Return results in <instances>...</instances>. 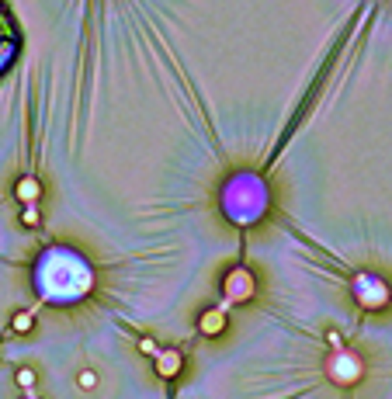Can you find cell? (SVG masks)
<instances>
[{"label":"cell","mask_w":392,"mask_h":399,"mask_svg":"<svg viewBox=\"0 0 392 399\" xmlns=\"http://www.w3.org/2000/svg\"><path fill=\"white\" fill-rule=\"evenodd\" d=\"M32 285L42 302L73 306L94 292V267L73 247H49L32 267Z\"/></svg>","instance_id":"1"},{"label":"cell","mask_w":392,"mask_h":399,"mask_svg":"<svg viewBox=\"0 0 392 399\" xmlns=\"http://www.w3.org/2000/svg\"><path fill=\"white\" fill-rule=\"evenodd\" d=\"M222 212L236 226H254L267 212V188L254 174H236L222 188Z\"/></svg>","instance_id":"2"},{"label":"cell","mask_w":392,"mask_h":399,"mask_svg":"<svg viewBox=\"0 0 392 399\" xmlns=\"http://www.w3.org/2000/svg\"><path fill=\"white\" fill-rule=\"evenodd\" d=\"M351 292H354L358 306L368 309V313H378V309H385L392 302V289L385 285V278H378L375 271H358L351 278Z\"/></svg>","instance_id":"3"},{"label":"cell","mask_w":392,"mask_h":399,"mask_svg":"<svg viewBox=\"0 0 392 399\" xmlns=\"http://www.w3.org/2000/svg\"><path fill=\"white\" fill-rule=\"evenodd\" d=\"M21 28L11 14V8L0 0V77H4L14 63H18V56H21Z\"/></svg>","instance_id":"4"},{"label":"cell","mask_w":392,"mask_h":399,"mask_svg":"<svg viewBox=\"0 0 392 399\" xmlns=\"http://www.w3.org/2000/svg\"><path fill=\"white\" fill-rule=\"evenodd\" d=\"M326 378L337 385H358L365 378V361L347 348H333V354H326Z\"/></svg>","instance_id":"5"},{"label":"cell","mask_w":392,"mask_h":399,"mask_svg":"<svg viewBox=\"0 0 392 399\" xmlns=\"http://www.w3.org/2000/svg\"><path fill=\"white\" fill-rule=\"evenodd\" d=\"M257 292V281L247 267H233L226 278H222V299L226 302H250Z\"/></svg>","instance_id":"6"},{"label":"cell","mask_w":392,"mask_h":399,"mask_svg":"<svg viewBox=\"0 0 392 399\" xmlns=\"http://www.w3.org/2000/svg\"><path fill=\"white\" fill-rule=\"evenodd\" d=\"M153 361H156V375L160 378H177L181 375V368H184V358H181V351H160L156 348V354H153Z\"/></svg>","instance_id":"7"},{"label":"cell","mask_w":392,"mask_h":399,"mask_svg":"<svg viewBox=\"0 0 392 399\" xmlns=\"http://www.w3.org/2000/svg\"><path fill=\"white\" fill-rule=\"evenodd\" d=\"M198 330H201L205 337H219L222 330H226V302L215 306V309H205V313L198 316Z\"/></svg>","instance_id":"8"},{"label":"cell","mask_w":392,"mask_h":399,"mask_svg":"<svg viewBox=\"0 0 392 399\" xmlns=\"http://www.w3.org/2000/svg\"><path fill=\"white\" fill-rule=\"evenodd\" d=\"M14 195H18V202H21V205L38 202V198H42V184H38V178H21V181L14 184Z\"/></svg>","instance_id":"9"},{"label":"cell","mask_w":392,"mask_h":399,"mask_svg":"<svg viewBox=\"0 0 392 399\" xmlns=\"http://www.w3.org/2000/svg\"><path fill=\"white\" fill-rule=\"evenodd\" d=\"M32 326H35V316H32V313H25V309L14 313V319H11V330H14V333H28Z\"/></svg>","instance_id":"10"},{"label":"cell","mask_w":392,"mask_h":399,"mask_svg":"<svg viewBox=\"0 0 392 399\" xmlns=\"http://www.w3.org/2000/svg\"><path fill=\"white\" fill-rule=\"evenodd\" d=\"M42 222V212H38V202H32V205H25V212H21V226H35Z\"/></svg>","instance_id":"11"},{"label":"cell","mask_w":392,"mask_h":399,"mask_svg":"<svg viewBox=\"0 0 392 399\" xmlns=\"http://www.w3.org/2000/svg\"><path fill=\"white\" fill-rule=\"evenodd\" d=\"M14 382L25 389V392H32L35 389V382H38V375L32 372V368H18V375H14Z\"/></svg>","instance_id":"12"},{"label":"cell","mask_w":392,"mask_h":399,"mask_svg":"<svg viewBox=\"0 0 392 399\" xmlns=\"http://www.w3.org/2000/svg\"><path fill=\"white\" fill-rule=\"evenodd\" d=\"M77 385H80L84 392H90V389H97V375H94L90 368H84V372L77 375Z\"/></svg>","instance_id":"13"},{"label":"cell","mask_w":392,"mask_h":399,"mask_svg":"<svg viewBox=\"0 0 392 399\" xmlns=\"http://www.w3.org/2000/svg\"><path fill=\"white\" fill-rule=\"evenodd\" d=\"M139 351H143V354H156V340H153V337H143V340H139Z\"/></svg>","instance_id":"14"},{"label":"cell","mask_w":392,"mask_h":399,"mask_svg":"<svg viewBox=\"0 0 392 399\" xmlns=\"http://www.w3.org/2000/svg\"><path fill=\"white\" fill-rule=\"evenodd\" d=\"M326 344H330V348H344V337H341L337 330H330V333H326Z\"/></svg>","instance_id":"15"}]
</instances>
